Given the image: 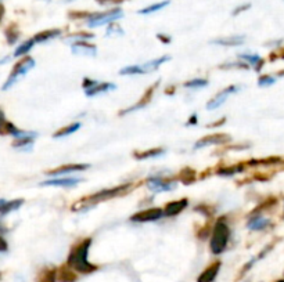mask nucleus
Wrapping results in <instances>:
<instances>
[{
    "instance_id": "nucleus-1",
    "label": "nucleus",
    "mask_w": 284,
    "mask_h": 282,
    "mask_svg": "<svg viewBox=\"0 0 284 282\" xmlns=\"http://www.w3.org/2000/svg\"><path fill=\"white\" fill-rule=\"evenodd\" d=\"M92 245V239L86 238L82 239L79 243H76L74 248L71 249L67 259V266L81 274H90L97 270V266L89 262V249Z\"/></svg>"
},
{
    "instance_id": "nucleus-2",
    "label": "nucleus",
    "mask_w": 284,
    "mask_h": 282,
    "mask_svg": "<svg viewBox=\"0 0 284 282\" xmlns=\"http://www.w3.org/2000/svg\"><path fill=\"white\" fill-rule=\"evenodd\" d=\"M230 238V229L227 226V222L225 217L218 219L214 229H212V236H211L210 241V248L211 252L214 255H221L224 253L225 249L227 248V243H229Z\"/></svg>"
},
{
    "instance_id": "nucleus-3",
    "label": "nucleus",
    "mask_w": 284,
    "mask_h": 282,
    "mask_svg": "<svg viewBox=\"0 0 284 282\" xmlns=\"http://www.w3.org/2000/svg\"><path fill=\"white\" fill-rule=\"evenodd\" d=\"M130 188V184H123V186H118V187L110 188V189H103L97 194H93L88 196V198H83L79 202H85V203H89L90 206H93L96 203L103 201H107V199H111V198H115V196H119V195L125 194Z\"/></svg>"
},
{
    "instance_id": "nucleus-4",
    "label": "nucleus",
    "mask_w": 284,
    "mask_h": 282,
    "mask_svg": "<svg viewBox=\"0 0 284 282\" xmlns=\"http://www.w3.org/2000/svg\"><path fill=\"white\" fill-rule=\"evenodd\" d=\"M34 67H35V60L34 58H31V57H25L24 60H21L20 62H17V64L14 65L13 71H11L10 76H8V79L4 82L3 90H7V89L11 88L14 83H17L20 78H22L24 75L27 74L28 71H31Z\"/></svg>"
},
{
    "instance_id": "nucleus-5",
    "label": "nucleus",
    "mask_w": 284,
    "mask_h": 282,
    "mask_svg": "<svg viewBox=\"0 0 284 282\" xmlns=\"http://www.w3.org/2000/svg\"><path fill=\"white\" fill-rule=\"evenodd\" d=\"M123 13H122L121 8H113L110 11H106V13H95L90 14L88 18V27L96 28V27H102V25H106V24H111L114 21L119 20Z\"/></svg>"
},
{
    "instance_id": "nucleus-6",
    "label": "nucleus",
    "mask_w": 284,
    "mask_h": 282,
    "mask_svg": "<svg viewBox=\"0 0 284 282\" xmlns=\"http://www.w3.org/2000/svg\"><path fill=\"white\" fill-rule=\"evenodd\" d=\"M164 217V210L161 208H150L142 212H137L130 217V222L133 223H150L157 222Z\"/></svg>"
},
{
    "instance_id": "nucleus-7",
    "label": "nucleus",
    "mask_w": 284,
    "mask_h": 282,
    "mask_svg": "<svg viewBox=\"0 0 284 282\" xmlns=\"http://www.w3.org/2000/svg\"><path fill=\"white\" fill-rule=\"evenodd\" d=\"M146 186L153 192H167V191L175 189L176 183L172 180H164L163 177H158V176H151L147 179Z\"/></svg>"
},
{
    "instance_id": "nucleus-8",
    "label": "nucleus",
    "mask_w": 284,
    "mask_h": 282,
    "mask_svg": "<svg viewBox=\"0 0 284 282\" xmlns=\"http://www.w3.org/2000/svg\"><path fill=\"white\" fill-rule=\"evenodd\" d=\"M230 140H231L230 136L225 135V133H217V135L207 136V137H204L201 140H198L194 144V148L200 149V148L208 147V145H219V144H225V142H227Z\"/></svg>"
},
{
    "instance_id": "nucleus-9",
    "label": "nucleus",
    "mask_w": 284,
    "mask_h": 282,
    "mask_svg": "<svg viewBox=\"0 0 284 282\" xmlns=\"http://www.w3.org/2000/svg\"><path fill=\"white\" fill-rule=\"evenodd\" d=\"M90 166L86 165V163H69V165H64V166H60V168L53 169V170H49L46 172L48 176H64L69 175V173H76V172H83L86 170Z\"/></svg>"
},
{
    "instance_id": "nucleus-10",
    "label": "nucleus",
    "mask_w": 284,
    "mask_h": 282,
    "mask_svg": "<svg viewBox=\"0 0 284 282\" xmlns=\"http://www.w3.org/2000/svg\"><path fill=\"white\" fill-rule=\"evenodd\" d=\"M237 90H238V88H236V86H229V88H226L225 90H222L221 93H218L215 97H212L208 102H207V108L208 109H217V108H219L222 104H224L225 101L227 100V97H229L230 94L231 93H236Z\"/></svg>"
},
{
    "instance_id": "nucleus-11",
    "label": "nucleus",
    "mask_w": 284,
    "mask_h": 282,
    "mask_svg": "<svg viewBox=\"0 0 284 282\" xmlns=\"http://www.w3.org/2000/svg\"><path fill=\"white\" fill-rule=\"evenodd\" d=\"M187 205H189V199H187V198H182V199H179V201L170 202V203L163 209L164 216H165V217L177 216L179 213H182L184 209L187 208Z\"/></svg>"
},
{
    "instance_id": "nucleus-12",
    "label": "nucleus",
    "mask_w": 284,
    "mask_h": 282,
    "mask_svg": "<svg viewBox=\"0 0 284 282\" xmlns=\"http://www.w3.org/2000/svg\"><path fill=\"white\" fill-rule=\"evenodd\" d=\"M71 48H72L74 54H78V55H90V57H93L97 53V47L86 41L75 42V43H72Z\"/></svg>"
},
{
    "instance_id": "nucleus-13",
    "label": "nucleus",
    "mask_w": 284,
    "mask_h": 282,
    "mask_svg": "<svg viewBox=\"0 0 284 282\" xmlns=\"http://www.w3.org/2000/svg\"><path fill=\"white\" fill-rule=\"evenodd\" d=\"M83 182L81 177H69V179H56V180H48L41 183L43 187H75L76 184Z\"/></svg>"
},
{
    "instance_id": "nucleus-14",
    "label": "nucleus",
    "mask_w": 284,
    "mask_h": 282,
    "mask_svg": "<svg viewBox=\"0 0 284 282\" xmlns=\"http://www.w3.org/2000/svg\"><path fill=\"white\" fill-rule=\"evenodd\" d=\"M221 262H214L211 264L210 267L204 270L203 273L200 274V277L197 278V282H212L217 278L218 273L221 270Z\"/></svg>"
},
{
    "instance_id": "nucleus-15",
    "label": "nucleus",
    "mask_w": 284,
    "mask_h": 282,
    "mask_svg": "<svg viewBox=\"0 0 284 282\" xmlns=\"http://www.w3.org/2000/svg\"><path fill=\"white\" fill-rule=\"evenodd\" d=\"M36 136L38 135H36L35 132H31L28 136H24V137H20V139H15V141L13 142V147L28 152V151H31L32 147H34V139Z\"/></svg>"
},
{
    "instance_id": "nucleus-16",
    "label": "nucleus",
    "mask_w": 284,
    "mask_h": 282,
    "mask_svg": "<svg viewBox=\"0 0 284 282\" xmlns=\"http://www.w3.org/2000/svg\"><path fill=\"white\" fill-rule=\"evenodd\" d=\"M160 82H157V85H158ZM157 85H154V86H151V88L144 93V95L142 97V100L139 101L137 104H135L133 107H129L128 109H125V111H122L121 115H125V114H129V112H133V111H137V109H140V108H144L147 104H149L150 101H151V97H153V94H154V92H156L157 89Z\"/></svg>"
},
{
    "instance_id": "nucleus-17",
    "label": "nucleus",
    "mask_w": 284,
    "mask_h": 282,
    "mask_svg": "<svg viewBox=\"0 0 284 282\" xmlns=\"http://www.w3.org/2000/svg\"><path fill=\"white\" fill-rule=\"evenodd\" d=\"M115 89H116V86H115L114 83H99V82H96L92 88L85 90V94L88 97H95L97 94L107 93V92H111V90H115Z\"/></svg>"
},
{
    "instance_id": "nucleus-18",
    "label": "nucleus",
    "mask_w": 284,
    "mask_h": 282,
    "mask_svg": "<svg viewBox=\"0 0 284 282\" xmlns=\"http://www.w3.org/2000/svg\"><path fill=\"white\" fill-rule=\"evenodd\" d=\"M24 199H13V201H6L0 199V216H6L14 210H18L22 206Z\"/></svg>"
},
{
    "instance_id": "nucleus-19",
    "label": "nucleus",
    "mask_w": 284,
    "mask_h": 282,
    "mask_svg": "<svg viewBox=\"0 0 284 282\" xmlns=\"http://www.w3.org/2000/svg\"><path fill=\"white\" fill-rule=\"evenodd\" d=\"M60 35V29H48V31H42L39 34H36L32 39L35 41V43H46V42L52 41V39L58 38Z\"/></svg>"
},
{
    "instance_id": "nucleus-20",
    "label": "nucleus",
    "mask_w": 284,
    "mask_h": 282,
    "mask_svg": "<svg viewBox=\"0 0 284 282\" xmlns=\"http://www.w3.org/2000/svg\"><path fill=\"white\" fill-rule=\"evenodd\" d=\"M57 280L60 282H75L78 280V277L75 274V271L71 267H68L67 264L62 266L58 271H57Z\"/></svg>"
},
{
    "instance_id": "nucleus-21",
    "label": "nucleus",
    "mask_w": 284,
    "mask_h": 282,
    "mask_svg": "<svg viewBox=\"0 0 284 282\" xmlns=\"http://www.w3.org/2000/svg\"><path fill=\"white\" fill-rule=\"evenodd\" d=\"M271 224L269 219H264V217H252L247 223V229L252 230V231H261L265 230Z\"/></svg>"
},
{
    "instance_id": "nucleus-22",
    "label": "nucleus",
    "mask_w": 284,
    "mask_h": 282,
    "mask_svg": "<svg viewBox=\"0 0 284 282\" xmlns=\"http://www.w3.org/2000/svg\"><path fill=\"white\" fill-rule=\"evenodd\" d=\"M170 60V55H164V57H160V58H156V60L149 61V62H146V64H143L142 65L143 71H144V74L153 72V71H156L157 68H160L163 64H165L167 61Z\"/></svg>"
},
{
    "instance_id": "nucleus-23",
    "label": "nucleus",
    "mask_w": 284,
    "mask_h": 282,
    "mask_svg": "<svg viewBox=\"0 0 284 282\" xmlns=\"http://www.w3.org/2000/svg\"><path fill=\"white\" fill-rule=\"evenodd\" d=\"M57 280V270L53 267H48V269H43L38 274L36 282H56Z\"/></svg>"
},
{
    "instance_id": "nucleus-24",
    "label": "nucleus",
    "mask_w": 284,
    "mask_h": 282,
    "mask_svg": "<svg viewBox=\"0 0 284 282\" xmlns=\"http://www.w3.org/2000/svg\"><path fill=\"white\" fill-rule=\"evenodd\" d=\"M214 45L219 46H241L244 43V36H231V38H222L212 42Z\"/></svg>"
},
{
    "instance_id": "nucleus-25",
    "label": "nucleus",
    "mask_w": 284,
    "mask_h": 282,
    "mask_svg": "<svg viewBox=\"0 0 284 282\" xmlns=\"http://www.w3.org/2000/svg\"><path fill=\"white\" fill-rule=\"evenodd\" d=\"M165 151H164L163 148H154V149H147V151H142V152H139V151H136L133 156H135L136 159H139V161H142V159H150V158H157V156H161Z\"/></svg>"
},
{
    "instance_id": "nucleus-26",
    "label": "nucleus",
    "mask_w": 284,
    "mask_h": 282,
    "mask_svg": "<svg viewBox=\"0 0 284 282\" xmlns=\"http://www.w3.org/2000/svg\"><path fill=\"white\" fill-rule=\"evenodd\" d=\"M238 57L241 60L248 61V64L255 68V71H261V68L264 67V60L258 54H240Z\"/></svg>"
},
{
    "instance_id": "nucleus-27",
    "label": "nucleus",
    "mask_w": 284,
    "mask_h": 282,
    "mask_svg": "<svg viewBox=\"0 0 284 282\" xmlns=\"http://www.w3.org/2000/svg\"><path fill=\"white\" fill-rule=\"evenodd\" d=\"M81 129V123L79 122H75V123H71L69 126H67V128H62L60 129L58 132H56L55 133V139H62V137H67V136L72 135V133H75L76 130H79Z\"/></svg>"
},
{
    "instance_id": "nucleus-28",
    "label": "nucleus",
    "mask_w": 284,
    "mask_h": 282,
    "mask_svg": "<svg viewBox=\"0 0 284 282\" xmlns=\"http://www.w3.org/2000/svg\"><path fill=\"white\" fill-rule=\"evenodd\" d=\"M34 46H35L34 39H29V41L21 43L20 46L15 48V51H14V57H22V55H27V54L32 50V47Z\"/></svg>"
},
{
    "instance_id": "nucleus-29",
    "label": "nucleus",
    "mask_w": 284,
    "mask_h": 282,
    "mask_svg": "<svg viewBox=\"0 0 284 282\" xmlns=\"http://www.w3.org/2000/svg\"><path fill=\"white\" fill-rule=\"evenodd\" d=\"M170 0H164V1H160V3H156V4H151V6H147L139 10V14H143V15H147V14H153L160 11L161 8H165V7L170 4Z\"/></svg>"
},
{
    "instance_id": "nucleus-30",
    "label": "nucleus",
    "mask_w": 284,
    "mask_h": 282,
    "mask_svg": "<svg viewBox=\"0 0 284 282\" xmlns=\"http://www.w3.org/2000/svg\"><path fill=\"white\" fill-rule=\"evenodd\" d=\"M180 180H182L183 184H186V186L194 183L196 182V172L190 168L183 169L182 172H180Z\"/></svg>"
},
{
    "instance_id": "nucleus-31",
    "label": "nucleus",
    "mask_w": 284,
    "mask_h": 282,
    "mask_svg": "<svg viewBox=\"0 0 284 282\" xmlns=\"http://www.w3.org/2000/svg\"><path fill=\"white\" fill-rule=\"evenodd\" d=\"M244 170V166L241 163H238V165H234V166H231V168H222V169H218V175L219 176H233L237 175V173H241Z\"/></svg>"
},
{
    "instance_id": "nucleus-32",
    "label": "nucleus",
    "mask_w": 284,
    "mask_h": 282,
    "mask_svg": "<svg viewBox=\"0 0 284 282\" xmlns=\"http://www.w3.org/2000/svg\"><path fill=\"white\" fill-rule=\"evenodd\" d=\"M119 74L123 75V76H126V75H143L144 71H143L142 65H128V67L122 68Z\"/></svg>"
},
{
    "instance_id": "nucleus-33",
    "label": "nucleus",
    "mask_w": 284,
    "mask_h": 282,
    "mask_svg": "<svg viewBox=\"0 0 284 282\" xmlns=\"http://www.w3.org/2000/svg\"><path fill=\"white\" fill-rule=\"evenodd\" d=\"M6 38H7V42H8L10 45H13V43H15V42L18 41V38H20V32H18V29L15 28V25H11V27L7 28Z\"/></svg>"
},
{
    "instance_id": "nucleus-34",
    "label": "nucleus",
    "mask_w": 284,
    "mask_h": 282,
    "mask_svg": "<svg viewBox=\"0 0 284 282\" xmlns=\"http://www.w3.org/2000/svg\"><path fill=\"white\" fill-rule=\"evenodd\" d=\"M95 38V35L93 34H88V32H79V34H74V35H69L67 38L68 42H82V41H88V39H93Z\"/></svg>"
},
{
    "instance_id": "nucleus-35",
    "label": "nucleus",
    "mask_w": 284,
    "mask_h": 282,
    "mask_svg": "<svg viewBox=\"0 0 284 282\" xmlns=\"http://www.w3.org/2000/svg\"><path fill=\"white\" fill-rule=\"evenodd\" d=\"M208 86V81L207 79H193L184 83V88L187 89H203Z\"/></svg>"
},
{
    "instance_id": "nucleus-36",
    "label": "nucleus",
    "mask_w": 284,
    "mask_h": 282,
    "mask_svg": "<svg viewBox=\"0 0 284 282\" xmlns=\"http://www.w3.org/2000/svg\"><path fill=\"white\" fill-rule=\"evenodd\" d=\"M276 82V78L275 76H269V75H265V76H261L259 81H258V85L262 86V88H266V86H271Z\"/></svg>"
},
{
    "instance_id": "nucleus-37",
    "label": "nucleus",
    "mask_w": 284,
    "mask_h": 282,
    "mask_svg": "<svg viewBox=\"0 0 284 282\" xmlns=\"http://www.w3.org/2000/svg\"><path fill=\"white\" fill-rule=\"evenodd\" d=\"M122 28L119 25H116L114 22L109 24V28H107V36H113V35H122Z\"/></svg>"
},
{
    "instance_id": "nucleus-38",
    "label": "nucleus",
    "mask_w": 284,
    "mask_h": 282,
    "mask_svg": "<svg viewBox=\"0 0 284 282\" xmlns=\"http://www.w3.org/2000/svg\"><path fill=\"white\" fill-rule=\"evenodd\" d=\"M7 119L4 116V112L0 109V135H4V126H6Z\"/></svg>"
},
{
    "instance_id": "nucleus-39",
    "label": "nucleus",
    "mask_w": 284,
    "mask_h": 282,
    "mask_svg": "<svg viewBox=\"0 0 284 282\" xmlns=\"http://www.w3.org/2000/svg\"><path fill=\"white\" fill-rule=\"evenodd\" d=\"M194 210H196V212H200V213H203V215L207 216V217H210V216L212 215V212H210V208H208V206H197Z\"/></svg>"
},
{
    "instance_id": "nucleus-40",
    "label": "nucleus",
    "mask_w": 284,
    "mask_h": 282,
    "mask_svg": "<svg viewBox=\"0 0 284 282\" xmlns=\"http://www.w3.org/2000/svg\"><path fill=\"white\" fill-rule=\"evenodd\" d=\"M7 250H8V243H7L6 239L0 235V253H4Z\"/></svg>"
},
{
    "instance_id": "nucleus-41",
    "label": "nucleus",
    "mask_w": 284,
    "mask_h": 282,
    "mask_svg": "<svg viewBox=\"0 0 284 282\" xmlns=\"http://www.w3.org/2000/svg\"><path fill=\"white\" fill-rule=\"evenodd\" d=\"M96 1H99L100 4H121L125 0H96Z\"/></svg>"
},
{
    "instance_id": "nucleus-42",
    "label": "nucleus",
    "mask_w": 284,
    "mask_h": 282,
    "mask_svg": "<svg viewBox=\"0 0 284 282\" xmlns=\"http://www.w3.org/2000/svg\"><path fill=\"white\" fill-rule=\"evenodd\" d=\"M157 38L160 39V41L163 42V43H170V36H167V35H163V34H158L157 35Z\"/></svg>"
},
{
    "instance_id": "nucleus-43",
    "label": "nucleus",
    "mask_w": 284,
    "mask_h": 282,
    "mask_svg": "<svg viewBox=\"0 0 284 282\" xmlns=\"http://www.w3.org/2000/svg\"><path fill=\"white\" fill-rule=\"evenodd\" d=\"M248 7H250V4H245V6H241V7H237V10H234V11H233V14H234V15H237V14L240 13V11H244V10H247Z\"/></svg>"
},
{
    "instance_id": "nucleus-44",
    "label": "nucleus",
    "mask_w": 284,
    "mask_h": 282,
    "mask_svg": "<svg viewBox=\"0 0 284 282\" xmlns=\"http://www.w3.org/2000/svg\"><path fill=\"white\" fill-rule=\"evenodd\" d=\"M197 122H198L197 115H191V116H190V121L187 122V125H197Z\"/></svg>"
},
{
    "instance_id": "nucleus-45",
    "label": "nucleus",
    "mask_w": 284,
    "mask_h": 282,
    "mask_svg": "<svg viewBox=\"0 0 284 282\" xmlns=\"http://www.w3.org/2000/svg\"><path fill=\"white\" fill-rule=\"evenodd\" d=\"M4 13H6V10H4V6L0 3V24H1V20H3V17H4Z\"/></svg>"
},
{
    "instance_id": "nucleus-46",
    "label": "nucleus",
    "mask_w": 284,
    "mask_h": 282,
    "mask_svg": "<svg viewBox=\"0 0 284 282\" xmlns=\"http://www.w3.org/2000/svg\"><path fill=\"white\" fill-rule=\"evenodd\" d=\"M278 282H284V280H280V281H278Z\"/></svg>"
}]
</instances>
